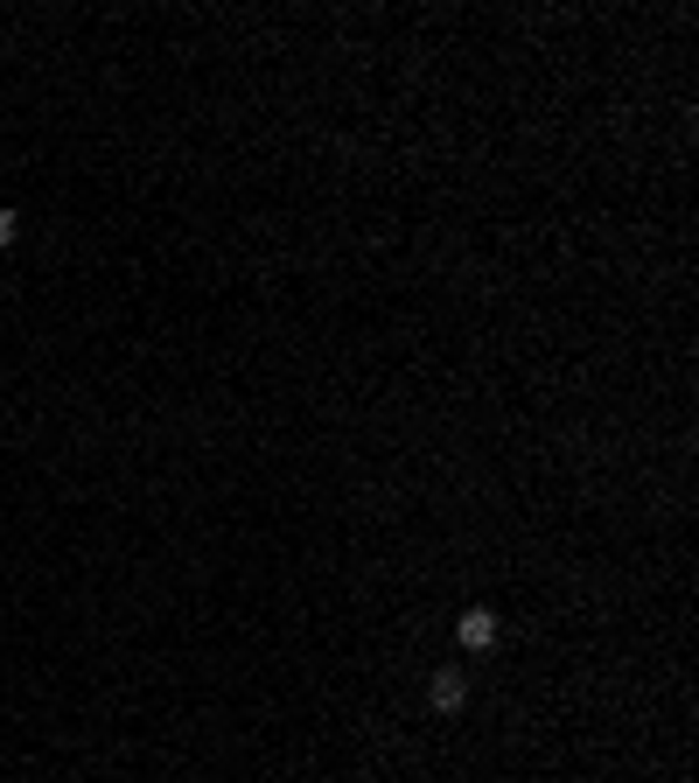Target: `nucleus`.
<instances>
[{
    "instance_id": "f03ea898",
    "label": "nucleus",
    "mask_w": 699,
    "mask_h": 783,
    "mask_svg": "<svg viewBox=\"0 0 699 783\" xmlns=\"http://www.w3.org/2000/svg\"><path fill=\"white\" fill-rule=\"evenodd\" d=\"M427 706H433V714H462V706H469V679L462 672H433L427 679Z\"/></svg>"
},
{
    "instance_id": "f257e3e1",
    "label": "nucleus",
    "mask_w": 699,
    "mask_h": 783,
    "mask_svg": "<svg viewBox=\"0 0 699 783\" xmlns=\"http://www.w3.org/2000/svg\"><path fill=\"white\" fill-rule=\"evenodd\" d=\"M455 637H462V651H497V637H504V623L489 616V608H462V623H455Z\"/></svg>"
},
{
    "instance_id": "7ed1b4c3",
    "label": "nucleus",
    "mask_w": 699,
    "mask_h": 783,
    "mask_svg": "<svg viewBox=\"0 0 699 783\" xmlns=\"http://www.w3.org/2000/svg\"><path fill=\"white\" fill-rule=\"evenodd\" d=\"M22 238V210H0V245H14Z\"/></svg>"
}]
</instances>
